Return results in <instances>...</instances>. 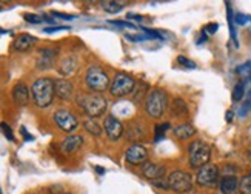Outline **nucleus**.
<instances>
[{"mask_svg": "<svg viewBox=\"0 0 251 194\" xmlns=\"http://www.w3.org/2000/svg\"><path fill=\"white\" fill-rule=\"evenodd\" d=\"M111 24H113V25H117V26H125V28L136 29V25H133L131 22H116V20H113Z\"/></svg>", "mask_w": 251, "mask_h": 194, "instance_id": "obj_37", "label": "nucleus"}, {"mask_svg": "<svg viewBox=\"0 0 251 194\" xmlns=\"http://www.w3.org/2000/svg\"><path fill=\"white\" fill-rule=\"evenodd\" d=\"M125 39L126 40H131V42H140V40H147V39H150L148 36H133V34H126L125 36Z\"/></svg>", "mask_w": 251, "mask_h": 194, "instance_id": "obj_36", "label": "nucleus"}, {"mask_svg": "<svg viewBox=\"0 0 251 194\" xmlns=\"http://www.w3.org/2000/svg\"><path fill=\"white\" fill-rule=\"evenodd\" d=\"M245 97V83L244 82H239L234 88H233V96L231 99L233 102H241L242 99Z\"/></svg>", "mask_w": 251, "mask_h": 194, "instance_id": "obj_27", "label": "nucleus"}, {"mask_svg": "<svg viewBox=\"0 0 251 194\" xmlns=\"http://www.w3.org/2000/svg\"><path fill=\"white\" fill-rule=\"evenodd\" d=\"M136 90V82L133 80V77L125 73H117L114 75V79L111 82V86H110V94L113 97H119V99H122V97L128 96V94H133Z\"/></svg>", "mask_w": 251, "mask_h": 194, "instance_id": "obj_6", "label": "nucleus"}, {"mask_svg": "<svg viewBox=\"0 0 251 194\" xmlns=\"http://www.w3.org/2000/svg\"><path fill=\"white\" fill-rule=\"evenodd\" d=\"M52 16L60 17V19H65V20H71V19H74V16H70V14H63V13H56V11H54V13H52Z\"/></svg>", "mask_w": 251, "mask_h": 194, "instance_id": "obj_39", "label": "nucleus"}, {"mask_svg": "<svg viewBox=\"0 0 251 194\" xmlns=\"http://www.w3.org/2000/svg\"><path fill=\"white\" fill-rule=\"evenodd\" d=\"M75 70H77V59L73 56L62 59V62L59 63V73L62 75H71L75 73Z\"/></svg>", "mask_w": 251, "mask_h": 194, "instance_id": "obj_21", "label": "nucleus"}, {"mask_svg": "<svg viewBox=\"0 0 251 194\" xmlns=\"http://www.w3.org/2000/svg\"><path fill=\"white\" fill-rule=\"evenodd\" d=\"M57 49H42L39 52V59H37V68L39 70H47L51 68L52 63H54V57H56Z\"/></svg>", "mask_w": 251, "mask_h": 194, "instance_id": "obj_19", "label": "nucleus"}, {"mask_svg": "<svg viewBox=\"0 0 251 194\" xmlns=\"http://www.w3.org/2000/svg\"><path fill=\"white\" fill-rule=\"evenodd\" d=\"M168 188L176 193H187L193 188V177L187 171H173L168 176Z\"/></svg>", "mask_w": 251, "mask_h": 194, "instance_id": "obj_8", "label": "nucleus"}, {"mask_svg": "<svg viewBox=\"0 0 251 194\" xmlns=\"http://www.w3.org/2000/svg\"><path fill=\"white\" fill-rule=\"evenodd\" d=\"M154 187H157V188H163V190H170V188H168V180H165V179L154 180Z\"/></svg>", "mask_w": 251, "mask_h": 194, "instance_id": "obj_38", "label": "nucleus"}, {"mask_svg": "<svg viewBox=\"0 0 251 194\" xmlns=\"http://www.w3.org/2000/svg\"><path fill=\"white\" fill-rule=\"evenodd\" d=\"M25 20L28 22V24H42V22H50V24H54V20H50V19H45L43 16H37V14H25L24 16Z\"/></svg>", "mask_w": 251, "mask_h": 194, "instance_id": "obj_29", "label": "nucleus"}, {"mask_svg": "<svg viewBox=\"0 0 251 194\" xmlns=\"http://www.w3.org/2000/svg\"><path fill=\"white\" fill-rule=\"evenodd\" d=\"M82 145H83L82 136H68L67 139L62 140L60 148L65 154H71V153H75V151H77Z\"/></svg>", "mask_w": 251, "mask_h": 194, "instance_id": "obj_15", "label": "nucleus"}, {"mask_svg": "<svg viewBox=\"0 0 251 194\" xmlns=\"http://www.w3.org/2000/svg\"><path fill=\"white\" fill-rule=\"evenodd\" d=\"M234 22L237 25H245V24H248V22H251V16H245V14L237 13L234 16Z\"/></svg>", "mask_w": 251, "mask_h": 194, "instance_id": "obj_32", "label": "nucleus"}, {"mask_svg": "<svg viewBox=\"0 0 251 194\" xmlns=\"http://www.w3.org/2000/svg\"><path fill=\"white\" fill-rule=\"evenodd\" d=\"M0 11H2V8H0Z\"/></svg>", "mask_w": 251, "mask_h": 194, "instance_id": "obj_46", "label": "nucleus"}, {"mask_svg": "<svg viewBox=\"0 0 251 194\" xmlns=\"http://www.w3.org/2000/svg\"><path fill=\"white\" fill-rule=\"evenodd\" d=\"M173 134L176 136L179 140H187L196 134V128L191 123H182V125H177L173 129Z\"/></svg>", "mask_w": 251, "mask_h": 194, "instance_id": "obj_22", "label": "nucleus"}, {"mask_svg": "<svg viewBox=\"0 0 251 194\" xmlns=\"http://www.w3.org/2000/svg\"><path fill=\"white\" fill-rule=\"evenodd\" d=\"M54 94H56L60 100H70L73 99L74 94V86L67 79H59L54 80Z\"/></svg>", "mask_w": 251, "mask_h": 194, "instance_id": "obj_12", "label": "nucleus"}, {"mask_svg": "<svg viewBox=\"0 0 251 194\" xmlns=\"http://www.w3.org/2000/svg\"><path fill=\"white\" fill-rule=\"evenodd\" d=\"M13 100L17 106H25L29 100V90L25 83H17L13 88Z\"/></svg>", "mask_w": 251, "mask_h": 194, "instance_id": "obj_16", "label": "nucleus"}, {"mask_svg": "<svg viewBox=\"0 0 251 194\" xmlns=\"http://www.w3.org/2000/svg\"><path fill=\"white\" fill-rule=\"evenodd\" d=\"M37 42L36 37H32L29 34H20L14 42H13V49L19 51V52H25V51H29L32 47H34V43Z\"/></svg>", "mask_w": 251, "mask_h": 194, "instance_id": "obj_17", "label": "nucleus"}, {"mask_svg": "<svg viewBox=\"0 0 251 194\" xmlns=\"http://www.w3.org/2000/svg\"><path fill=\"white\" fill-rule=\"evenodd\" d=\"M167 103H168V96L165 91L159 88L151 90L145 100V111L152 119H160L167 110Z\"/></svg>", "mask_w": 251, "mask_h": 194, "instance_id": "obj_3", "label": "nucleus"}, {"mask_svg": "<svg viewBox=\"0 0 251 194\" xmlns=\"http://www.w3.org/2000/svg\"><path fill=\"white\" fill-rule=\"evenodd\" d=\"M250 111H251V90H250L248 94H247V100H245V103L241 106V110H239V116L244 117V116H247Z\"/></svg>", "mask_w": 251, "mask_h": 194, "instance_id": "obj_30", "label": "nucleus"}, {"mask_svg": "<svg viewBox=\"0 0 251 194\" xmlns=\"http://www.w3.org/2000/svg\"><path fill=\"white\" fill-rule=\"evenodd\" d=\"M142 172H144V176L150 180H159L165 176L167 168L165 165H160V164H145V165H142Z\"/></svg>", "mask_w": 251, "mask_h": 194, "instance_id": "obj_13", "label": "nucleus"}, {"mask_svg": "<svg viewBox=\"0 0 251 194\" xmlns=\"http://www.w3.org/2000/svg\"><path fill=\"white\" fill-rule=\"evenodd\" d=\"M217 29H219V25H217V24H210V25L205 26L203 32H206V34H214V32H217Z\"/></svg>", "mask_w": 251, "mask_h": 194, "instance_id": "obj_35", "label": "nucleus"}, {"mask_svg": "<svg viewBox=\"0 0 251 194\" xmlns=\"http://www.w3.org/2000/svg\"><path fill=\"white\" fill-rule=\"evenodd\" d=\"M0 194H2V190H0Z\"/></svg>", "mask_w": 251, "mask_h": 194, "instance_id": "obj_45", "label": "nucleus"}, {"mask_svg": "<svg viewBox=\"0 0 251 194\" xmlns=\"http://www.w3.org/2000/svg\"><path fill=\"white\" fill-rule=\"evenodd\" d=\"M196 182L202 188H214L219 185L221 182V171L219 167L214 164H206L202 168H199Z\"/></svg>", "mask_w": 251, "mask_h": 194, "instance_id": "obj_7", "label": "nucleus"}, {"mask_svg": "<svg viewBox=\"0 0 251 194\" xmlns=\"http://www.w3.org/2000/svg\"><path fill=\"white\" fill-rule=\"evenodd\" d=\"M77 103L90 119L100 117L108 110V102L102 94H80L77 97Z\"/></svg>", "mask_w": 251, "mask_h": 194, "instance_id": "obj_2", "label": "nucleus"}, {"mask_svg": "<svg viewBox=\"0 0 251 194\" xmlns=\"http://www.w3.org/2000/svg\"><path fill=\"white\" fill-rule=\"evenodd\" d=\"M225 117H226V122H233V117H234V113H233V111H226Z\"/></svg>", "mask_w": 251, "mask_h": 194, "instance_id": "obj_41", "label": "nucleus"}, {"mask_svg": "<svg viewBox=\"0 0 251 194\" xmlns=\"http://www.w3.org/2000/svg\"><path fill=\"white\" fill-rule=\"evenodd\" d=\"M96 171L99 172V174H103V170H102V167H96Z\"/></svg>", "mask_w": 251, "mask_h": 194, "instance_id": "obj_43", "label": "nucleus"}, {"mask_svg": "<svg viewBox=\"0 0 251 194\" xmlns=\"http://www.w3.org/2000/svg\"><path fill=\"white\" fill-rule=\"evenodd\" d=\"M125 160L131 165H145L148 160V149L144 145H131L125 151Z\"/></svg>", "mask_w": 251, "mask_h": 194, "instance_id": "obj_11", "label": "nucleus"}, {"mask_svg": "<svg viewBox=\"0 0 251 194\" xmlns=\"http://www.w3.org/2000/svg\"><path fill=\"white\" fill-rule=\"evenodd\" d=\"M219 190L222 194H237L239 180L236 176H224L219 182Z\"/></svg>", "mask_w": 251, "mask_h": 194, "instance_id": "obj_18", "label": "nucleus"}, {"mask_svg": "<svg viewBox=\"0 0 251 194\" xmlns=\"http://www.w3.org/2000/svg\"><path fill=\"white\" fill-rule=\"evenodd\" d=\"M83 126H85L86 131H88L90 134H93V136H96V137L102 134V128H100L99 123L94 121V119H88V121H85Z\"/></svg>", "mask_w": 251, "mask_h": 194, "instance_id": "obj_25", "label": "nucleus"}, {"mask_svg": "<svg viewBox=\"0 0 251 194\" xmlns=\"http://www.w3.org/2000/svg\"><path fill=\"white\" fill-rule=\"evenodd\" d=\"M211 159V146L203 140H194L188 146V160L191 168H202L210 164Z\"/></svg>", "mask_w": 251, "mask_h": 194, "instance_id": "obj_4", "label": "nucleus"}, {"mask_svg": "<svg viewBox=\"0 0 251 194\" xmlns=\"http://www.w3.org/2000/svg\"><path fill=\"white\" fill-rule=\"evenodd\" d=\"M103 128H105V133L108 136L110 140H119L124 134H125V128H124V123L119 121L116 116H106L105 121H103Z\"/></svg>", "mask_w": 251, "mask_h": 194, "instance_id": "obj_10", "label": "nucleus"}, {"mask_svg": "<svg viewBox=\"0 0 251 194\" xmlns=\"http://www.w3.org/2000/svg\"><path fill=\"white\" fill-rule=\"evenodd\" d=\"M113 111H114V114H119V117H126V116L131 114V103H128V102H119V103L114 105Z\"/></svg>", "mask_w": 251, "mask_h": 194, "instance_id": "obj_24", "label": "nucleus"}, {"mask_svg": "<svg viewBox=\"0 0 251 194\" xmlns=\"http://www.w3.org/2000/svg\"><path fill=\"white\" fill-rule=\"evenodd\" d=\"M32 100L39 108H48L54 100V80L50 77H40L31 86Z\"/></svg>", "mask_w": 251, "mask_h": 194, "instance_id": "obj_1", "label": "nucleus"}, {"mask_svg": "<svg viewBox=\"0 0 251 194\" xmlns=\"http://www.w3.org/2000/svg\"><path fill=\"white\" fill-rule=\"evenodd\" d=\"M65 194H73V193H65Z\"/></svg>", "mask_w": 251, "mask_h": 194, "instance_id": "obj_44", "label": "nucleus"}, {"mask_svg": "<svg viewBox=\"0 0 251 194\" xmlns=\"http://www.w3.org/2000/svg\"><path fill=\"white\" fill-rule=\"evenodd\" d=\"M85 83L96 94L103 93L111 86L110 77H108V74L100 67H90L88 68L86 75H85Z\"/></svg>", "mask_w": 251, "mask_h": 194, "instance_id": "obj_5", "label": "nucleus"}, {"mask_svg": "<svg viewBox=\"0 0 251 194\" xmlns=\"http://www.w3.org/2000/svg\"><path fill=\"white\" fill-rule=\"evenodd\" d=\"M54 122L65 133H71L79 126V121L71 111L68 110H57L54 113Z\"/></svg>", "mask_w": 251, "mask_h": 194, "instance_id": "obj_9", "label": "nucleus"}, {"mask_svg": "<svg viewBox=\"0 0 251 194\" xmlns=\"http://www.w3.org/2000/svg\"><path fill=\"white\" fill-rule=\"evenodd\" d=\"M126 139L129 140V142H139V140H142L145 137V126L142 122H129L128 123V128H126Z\"/></svg>", "mask_w": 251, "mask_h": 194, "instance_id": "obj_14", "label": "nucleus"}, {"mask_svg": "<svg viewBox=\"0 0 251 194\" xmlns=\"http://www.w3.org/2000/svg\"><path fill=\"white\" fill-rule=\"evenodd\" d=\"M20 133H22V134H24L25 140H34V137H32V136H29V134L26 133V129H25V126H22V128H20Z\"/></svg>", "mask_w": 251, "mask_h": 194, "instance_id": "obj_40", "label": "nucleus"}, {"mask_svg": "<svg viewBox=\"0 0 251 194\" xmlns=\"http://www.w3.org/2000/svg\"><path fill=\"white\" fill-rule=\"evenodd\" d=\"M65 29H70L68 26H48L43 29V32H48V34H52V32H57V31H65Z\"/></svg>", "mask_w": 251, "mask_h": 194, "instance_id": "obj_34", "label": "nucleus"}, {"mask_svg": "<svg viewBox=\"0 0 251 194\" xmlns=\"http://www.w3.org/2000/svg\"><path fill=\"white\" fill-rule=\"evenodd\" d=\"M100 5H102L103 11H106V13L116 14V13H121L125 3H121V2H113V0H108V2H102Z\"/></svg>", "mask_w": 251, "mask_h": 194, "instance_id": "obj_23", "label": "nucleus"}, {"mask_svg": "<svg viewBox=\"0 0 251 194\" xmlns=\"http://www.w3.org/2000/svg\"><path fill=\"white\" fill-rule=\"evenodd\" d=\"M170 113L173 117H176V119H180L183 116H187L188 114V106L187 103H185L180 97H176V99H173L171 102V106H170Z\"/></svg>", "mask_w": 251, "mask_h": 194, "instance_id": "obj_20", "label": "nucleus"}, {"mask_svg": "<svg viewBox=\"0 0 251 194\" xmlns=\"http://www.w3.org/2000/svg\"><path fill=\"white\" fill-rule=\"evenodd\" d=\"M128 17H129V19H136L137 22H142V20H144V17H142V16H137V14H131V13L128 14Z\"/></svg>", "mask_w": 251, "mask_h": 194, "instance_id": "obj_42", "label": "nucleus"}, {"mask_svg": "<svg viewBox=\"0 0 251 194\" xmlns=\"http://www.w3.org/2000/svg\"><path fill=\"white\" fill-rule=\"evenodd\" d=\"M170 129V123H160V125H156L154 128V142L157 144L159 140H162L163 137H165L167 131Z\"/></svg>", "mask_w": 251, "mask_h": 194, "instance_id": "obj_28", "label": "nucleus"}, {"mask_svg": "<svg viewBox=\"0 0 251 194\" xmlns=\"http://www.w3.org/2000/svg\"><path fill=\"white\" fill-rule=\"evenodd\" d=\"M177 63L180 65V67H183L185 70H194L196 68V63L193 60H190L188 57H185V56H179Z\"/></svg>", "mask_w": 251, "mask_h": 194, "instance_id": "obj_31", "label": "nucleus"}, {"mask_svg": "<svg viewBox=\"0 0 251 194\" xmlns=\"http://www.w3.org/2000/svg\"><path fill=\"white\" fill-rule=\"evenodd\" d=\"M0 128L3 129V134H5V137L8 139V140H14V134H13V129L9 128V125H6L5 122H2L0 123Z\"/></svg>", "mask_w": 251, "mask_h": 194, "instance_id": "obj_33", "label": "nucleus"}, {"mask_svg": "<svg viewBox=\"0 0 251 194\" xmlns=\"http://www.w3.org/2000/svg\"><path fill=\"white\" fill-rule=\"evenodd\" d=\"M239 191L241 194H251V172L242 176V179L239 180Z\"/></svg>", "mask_w": 251, "mask_h": 194, "instance_id": "obj_26", "label": "nucleus"}]
</instances>
